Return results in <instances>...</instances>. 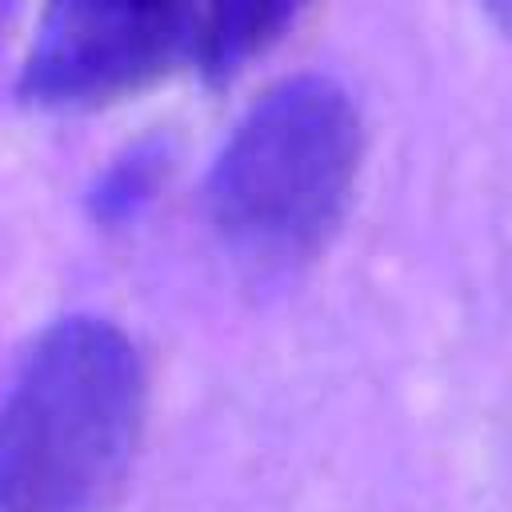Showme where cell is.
<instances>
[{
    "mask_svg": "<svg viewBox=\"0 0 512 512\" xmlns=\"http://www.w3.org/2000/svg\"><path fill=\"white\" fill-rule=\"evenodd\" d=\"M148 376L100 316L36 336L0 396V512H100L140 448Z\"/></svg>",
    "mask_w": 512,
    "mask_h": 512,
    "instance_id": "cell-1",
    "label": "cell"
},
{
    "mask_svg": "<svg viewBox=\"0 0 512 512\" xmlns=\"http://www.w3.org/2000/svg\"><path fill=\"white\" fill-rule=\"evenodd\" d=\"M360 148V116L340 84L296 76L272 88L208 176V216L228 252L256 268H288L324 248L348 208Z\"/></svg>",
    "mask_w": 512,
    "mask_h": 512,
    "instance_id": "cell-2",
    "label": "cell"
},
{
    "mask_svg": "<svg viewBox=\"0 0 512 512\" xmlns=\"http://www.w3.org/2000/svg\"><path fill=\"white\" fill-rule=\"evenodd\" d=\"M192 48V0H48L20 96L40 108H96L132 96Z\"/></svg>",
    "mask_w": 512,
    "mask_h": 512,
    "instance_id": "cell-3",
    "label": "cell"
},
{
    "mask_svg": "<svg viewBox=\"0 0 512 512\" xmlns=\"http://www.w3.org/2000/svg\"><path fill=\"white\" fill-rule=\"evenodd\" d=\"M316 0H192V48L208 80L236 76L264 56Z\"/></svg>",
    "mask_w": 512,
    "mask_h": 512,
    "instance_id": "cell-4",
    "label": "cell"
},
{
    "mask_svg": "<svg viewBox=\"0 0 512 512\" xmlns=\"http://www.w3.org/2000/svg\"><path fill=\"white\" fill-rule=\"evenodd\" d=\"M12 4H16V0H0V28H4V20H8V12H12Z\"/></svg>",
    "mask_w": 512,
    "mask_h": 512,
    "instance_id": "cell-5",
    "label": "cell"
},
{
    "mask_svg": "<svg viewBox=\"0 0 512 512\" xmlns=\"http://www.w3.org/2000/svg\"><path fill=\"white\" fill-rule=\"evenodd\" d=\"M488 4H492V12H496V16H504V4H508V0H488Z\"/></svg>",
    "mask_w": 512,
    "mask_h": 512,
    "instance_id": "cell-6",
    "label": "cell"
}]
</instances>
